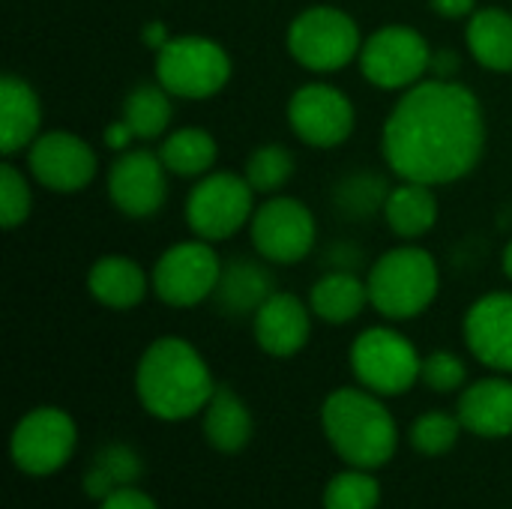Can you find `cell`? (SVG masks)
<instances>
[{"instance_id":"6da1fadb","label":"cell","mask_w":512,"mask_h":509,"mask_svg":"<svg viewBox=\"0 0 512 509\" xmlns=\"http://www.w3.org/2000/svg\"><path fill=\"white\" fill-rule=\"evenodd\" d=\"M486 123L477 96L438 78L408 90L384 126V159L402 177L426 186L462 180L483 156Z\"/></svg>"},{"instance_id":"7a4b0ae2","label":"cell","mask_w":512,"mask_h":509,"mask_svg":"<svg viewBox=\"0 0 512 509\" xmlns=\"http://www.w3.org/2000/svg\"><path fill=\"white\" fill-rule=\"evenodd\" d=\"M216 390L204 357L177 336L156 339L138 360L135 393L141 408L165 423L201 414Z\"/></svg>"},{"instance_id":"3957f363","label":"cell","mask_w":512,"mask_h":509,"mask_svg":"<svg viewBox=\"0 0 512 509\" xmlns=\"http://www.w3.org/2000/svg\"><path fill=\"white\" fill-rule=\"evenodd\" d=\"M321 426L327 444L348 468L378 471L399 450V426L381 396L366 387H342L324 399Z\"/></svg>"},{"instance_id":"277c9868","label":"cell","mask_w":512,"mask_h":509,"mask_svg":"<svg viewBox=\"0 0 512 509\" xmlns=\"http://www.w3.org/2000/svg\"><path fill=\"white\" fill-rule=\"evenodd\" d=\"M369 303L390 321L417 318L438 297V264L426 249L402 246L375 261L369 273Z\"/></svg>"},{"instance_id":"5b68a950","label":"cell","mask_w":512,"mask_h":509,"mask_svg":"<svg viewBox=\"0 0 512 509\" xmlns=\"http://www.w3.org/2000/svg\"><path fill=\"white\" fill-rule=\"evenodd\" d=\"M423 357L396 330L372 327L351 345V372L375 396H402L420 381Z\"/></svg>"},{"instance_id":"8992f818","label":"cell","mask_w":512,"mask_h":509,"mask_svg":"<svg viewBox=\"0 0 512 509\" xmlns=\"http://www.w3.org/2000/svg\"><path fill=\"white\" fill-rule=\"evenodd\" d=\"M159 84L171 96L183 99H207L219 93L231 75V60L222 45L201 36H177L168 39L156 54Z\"/></svg>"},{"instance_id":"52a82bcc","label":"cell","mask_w":512,"mask_h":509,"mask_svg":"<svg viewBox=\"0 0 512 509\" xmlns=\"http://www.w3.org/2000/svg\"><path fill=\"white\" fill-rule=\"evenodd\" d=\"M78 447V426L60 408H33L9 438L12 465L27 477H51L66 468Z\"/></svg>"},{"instance_id":"ba28073f","label":"cell","mask_w":512,"mask_h":509,"mask_svg":"<svg viewBox=\"0 0 512 509\" xmlns=\"http://www.w3.org/2000/svg\"><path fill=\"white\" fill-rule=\"evenodd\" d=\"M288 51L291 57L315 72H333L351 63L360 51V27L351 15L315 6L294 18L288 27Z\"/></svg>"},{"instance_id":"9c48e42d","label":"cell","mask_w":512,"mask_h":509,"mask_svg":"<svg viewBox=\"0 0 512 509\" xmlns=\"http://www.w3.org/2000/svg\"><path fill=\"white\" fill-rule=\"evenodd\" d=\"M252 195L255 189L246 177L228 171L207 174L186 201V222L201 240H228L255 216Z\"/></svg>"},{"instance_id":"30bf717a","label":"cell","mask_w":512,"mask_h":509,"mask_svg":"<svg viewBox=\"0 0 512 509\" xmlns=\"http://www.w3.org/2000/svg\"><path fill=\"white\" fill-rule=\"evenodd\" d=\"M429 63H432V51L426 39L405 24H390L372 33L369 42L360 48L363 75L384 90L417 84L426 75Z\"/></svg>"},{"instance_id":"8fae6325","label":"cell","mask_w":512,"mask_h":509,"mask_svg":"<svg viewBox=\"0 0 512 509\" xmlns=\"http://www.w3.org/2000/svg\"><path fill=\"white\" fill-rule=\"evenodd\" d=\"M222 276V264L207 243H177L153 267V291L162 303L186 309L207 300Z\"/></svg>"},{"instance_id":"7c38bea8","label":"cell","mask_w":512,"mask_h":509,"mask_svg":"<svg viewBox=\"0 0 512 509\" xmlns=\"http://www.w3.org/2000/svg\"><path fill=\"white\" fill-rule=\"evenodd\" d=\"M252 243L273 264H297L315 243V219L294 198H270L252 216Z\"/></svg>"},{"instance_id":"4fadbf2b","label":"cell","mask_w":512,"mask_h":509,"mask_svg":"<svg viewBox=\"0 0 512 509\" xmlns=\"http://www.w3.org/2000/svg\"><path fill=\"white\" fill-rule=\"evenodd\" d=\"M291 129L312 147H336L354 129V108L348 96L330 84H306L288 105Z\"/></svg>"},{"instance_id":"5bb4252c","label":"cell","mask_w":512,"mask_h":509,"mask_svg":"<svg viewBox=\"0 0 512 509\" xmlns=\"http://www.w3.org/2000/svg\"><path fill=\"white\" fill-rule=\"evenodd\" d=\"M165 162L147 150L123 153L108 171V195L114 207L132 219H147L159 213L168 195Z\"/></svg>"},{"instance_id":"9a60e30c","label":"cell","mask_w":512,"mask_h":509,"mask_svg":"<svg viewBox=\"0 0 512 509\" xmlns=\"http://www.w3.org/2000/svg\"><path fill=\"white\" fill-rule=\"evenodd\" d=\"M33 177L54 192H78L96 177V153L69 132H48L30 144Z\"/></svg>"},{"instance_id":"2e32d148","label":"cell","mask_w":512,"mask_h":509,"mask_svg":"<svg viewBox=\"0 0 512 509\" xmlns=\"http://www.w3.org/2000/svg\"><path fill=\"white\" fill-rule=\"evenodd\" d=\"M465 342L483 366L512 372V294H486L468 309Z\"/></svg>"},{"instance_id":"e0dca14e","label":"cell","mask_w":512,"mask_h":509,"mask_svg":"<svg viewBox=\"0 0 512 509\" xmlns=\"http://www.w3.org/2000/svg\"><path fill=\"white\" fill-rule=\"evenodd\" d=\"M309 309L294 294H270L255 312V342L270 357H294L309 342Z\"/></svg>"},{"instance_id":"ac0fdd59","label":"cell","mask_w":512,"mask_h":509,"mask_svg":"<svg viewBox=\"0 0 512 509\" xmlns=\"http://www.w3.org/2000/svg\"><path fill=\"white\" fill-rule=\"evenodd\" d=\"M456 417L465 432L477 438H510L512 435V381L483 378L459 396Z\"/></svg>"},{"instance_id":"d6986e66","label":"cell","mask_w":512,"mask_h":509,"mask_svg":"<svg viewBox=\"0 0 512 509\" xmlns=\"http://www.w3.org/2000/svg\"><path fill=\"white\" fill-rule=\"evenodd\" d=\"M201 414H204V420H201L204 441L216 453L237 456L249 447V441L255 435V420H252L246 402L231 387L216 384V390H213V396Z\"/></svg>"},{"instance_id":"ffe728a7","label":"cell","mask_w":512,"mask_h":509,"mask_svg":"<svg viewBox=\"0 0 512 509\" xmlns=\"http://www.w3.org/2000/svg\"><path fill=\"white\" fill-rule=\"evenodd\" d=\"M39 129V99L18 75L0 78V150L6 156L33 144Z\"/></svg>"},{"instance_id":"44dd1931","label":"cell","mask_w":512,"mask_h":509,"mask_svg":"<svg viewBox=\"0 0 512 509\" xmlns=\"http://www.w3.org/2000/svg\"><path fill=\"white\" fill-rule=\"evenodd\" d=\"M87 288L108 309H132L147 294V276L135 261L108 255L90 267Z\"/></svg>"},{"instance_id":"7402d4cb","label":"cell","mask_w":512,"mask_h":509,"mask_svg":"<svg viewBox=\"0 0 512 509\" xmlns=\"http://www.w3.org/2000/svg\"><path fill=\"white\" fill-rule=\"evenodd\" d=\"M384 216L399 237H423L438 222V201L432 195V186L405 180L387 195Z\"/></svg>"},{"instance_id":"603a6c76","label":"cell","mask_w":512,"mask_h":509,"mask_svg":"<svg viewBox=\"0 0 512 509\" xmlns=\"http://www.w3.org/2000/svg\"><path fill=\"white\" fill-rule=\"evenodd\" d=\"M213 294L228 315H246V312L255 315L261 303L273 294V279L267 270H261L252 261H234L222 267V276Z\"/></svg>"},{"instance_id":"cb8c5ba5","label":"cell","mask_w":512,"mask_h":509,"mask_svg":"<svg viewBox=\"0 0 512 509\" xmlns=\"http://www.w3.org/2000/svg\"><path fill=\"white\" fill-rule=\"evenodd\" d=\"M141 471H144V465H141V459H138V453L132 447H126V444H108L105 450H99V456L87 468L81 486H84V495L99 504L108 495H114L117 489L135 486V480L141 477Z\"/></svg>"},{"instance_id":"d4e9b609","label":"cell","mask_w":512,"mask_h":509,"mask_svg":"<svg viewBox=\"0 0 512 509\" xmlns=\"http://www.w3.org/2000/svg\"><path fill=\"white\" fill-rule=\"evenodd\" d=\"M471 54L495 72H512V15L504 9H480L468 24Z\"/></svg>"},{"instance_id":"484cf974","label":"cell","mask_w":512,"mask_h":509,"mask_svg":"<svg viewBox=\"0 0 512 509\" xmlns=\"http://www.w3.org/2000/svg\"><path fill=\"white\" fill-rule=\"evenodd\" d=\"M369 300V288L351 273H330L312 288V312L327 324L354 321Z\"/></svg>"},{"instance_id":"4316f807","label":"cell","mask_w":512,"mask_h":509,"mask_svg":"<svg viewBox=\"0 0 512 509\" xmlns=\"http://www.w3.org/2000/svg\"><path fill=\"white\" fill-rule=\"evenodd\" d=\"M159 159L180 177H201L216 162V141L204 129H177L162 144Z\"/></svg>"},{"instance_id":"83f0119b","label":"cell","mask_w":512,"mask_h":509,"mask_svg":"<svg viewBox=\"0 0 512 509\" xmlns=\"http://www.w3.org/2000/svg\"><path fill=\"white\" fill-rule=\"evenodd\" d=\"M171 93L159 84H144L135 87L126 102H123V120L129 123V129L135 132V138H156L165 132L168 120H171Z\"/></svg>"},{"instance_id":"f1b7e54d","label":"cell","mask_w":512,"mask_h":509,"mask_svg":"<svg viewBox=\"0 0 512 509\" xmlns=\"http://www.w3.org/2000/svg\"><path fill=\"white\" fill-rule=\"evenodd\" d=\"M321 504H324V509H378L381 483L372 471L348 468V471L327 480Z\"/></svg>"},{"instance_id":"f546056e","label":"cell","mask_w":512,"mask_h":509,"mask_svg":"<svg viewBox=\"0 0 512 509\" xmlns=\"http://www.w3.org/2000/svg\"><path fill=\"white\" fill-rule=\"evenodd\" d=\"M459 435H462V423H459L456 414L426 411V414H420L411 423V435L408 438H411V447L420 456L438 459V456H447L459 444Z\"/></svg>"},{"instance_id":"4dcf8cb0","label":"cell","mask_w":512,"mask_h":509,"mask_svg":"<svg viewBox=\"0 0 512 509\" xmlns=\"http://www.w3.org/2000/svg\"><path fill=\"white\" fill-rule=\"evenodd\" d=\"M294 174V156L282 144L258 147L246 162V180L255 192H276Z\"/></svg>"},{"instance_id":"1f68e13d","label":"cell","mask_w":512,"mask_h":509,"mask_svg":"<svg viewBox=\"0 0 512 509\" xmlns=\"http://www.w3.org/2000/svg\"><path fill=\"white\" fill-rule=\"evenodd\" d=\"M30 213V186L24 180V174L3 162L0 165V222L3 228H18Z\"/></svg>"},{"instance_id":"d6a6232c","label":"cell","mask_w":512,"mask_h":509,"mask_svg":"<svg viewBox=\"0 0 512 509\" xmlns=\"http://www.w3.org/2000/svg\"><path fill=\"white\" fill-rule=\"evenodd\" d=\"M420 381L435 390V393H456L465 381H468V369L465 363L450 354V351H435L429 357H423V369H420Z\"/></svg>"},{"instance_id":"836d02e7","label":"cell","mask_w":512,"mask_h":509,"mask_svg":"<svg viewBox=\"0 0 512 509\" xmlns=\"http://www.w3.org/2000/svg\"><path fill=\"white\" fill-rule=\"evenodd\" d=\"M96 509H159L150 495H144L141 489L129 486V489H117L114 495H108L105 501H99Z\"/></svg>"},{"instance_id":"e575fe53","label":"cell","mask_w":512,"mask_h":509,"mask_svg":"<svg viewBox=\"0 0 512 509\" xmlns=\"http://www.w3.org/2000/svg\"><path fill=\"white\" fill-rule=\"evenodd\" d=\"M135 138V132L129 129V123L126 120H117V123H111L108 126V132H105V144L111 147V150H123V147H129V141Z\"/></svg>"},{"instance_id":"d590c367","label":"cell","mask_w":512,"mask_h":509,"mask_svg":"<svg viewBox=\"0 0 512 509\" xmlns=\"http://www.w3.org/2000/svg\"><path fill=\"white\" fill-rule=\"evenodd\" d=\"M429 3L444 18H462L474 9V0H429Z\"/></svg>"},{"instance_id":"8d00e7d4","label":"cell","mask_w":512,"mask_h":509,"mask_svg":"<svg viewBox=\"0 0 512 509\" xmlns=\"http://www.w3.org/2000/svg\"><path fill=\"white\" fill-rule=\"evenodd\" d=\"M144 42H147V45H153V48L159 51V48L168 42L165 27H162V24H147V27H144Z\"/></svg>"},{"instance_id":"74e56055","label":"cell","mask_w":512,"mask_h":509,"mask_svg":"<svg viewBox=\"0 0 512 509\" xmlns=\"http://www.w3.org/2000/svg\"><path fill=\"white\" fill-rule=\"evenodd\" d=\"M504 273L512 279V243L507 246V252H504Z\"/></svg>"}]
</instances>
